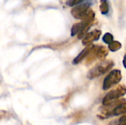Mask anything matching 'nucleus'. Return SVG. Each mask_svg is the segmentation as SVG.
<instances>
[{"label": "nucleus", "mask_w": 126, "mask_h": 125, "mask_svg": "<svg viewBox=\"0 0 126 125\" xmlns=\"http://www.w3.org/2000/svg\"><path fill=\"white\" fill-rule=\"evenodd\" d=\"M103 41L104 43H106L107 44H110L112 41H114V37H113V35L111 33L106 32L103 36Z\"/></svg>", "instance_id": "nucleus-12"}, {"label": "nucleus", "mask_w": 126, "mask_h": 125, "mask_svg": "<svg viewBox=\"0 0 126 125\" xmlns=\"http://www.w3.org/2000/svg\"><path fill=\"white\" fill-rule=\"evenodd\" d=\"M97 49H98V46L93 45V47L91 52H89V54L88 55L87 58L86 60V65H89L92 63V62H94L97 58Z\"/></svg>", "instance_id": "nucleus-8"}, {"label": "nucleus", "mask_w": 126, "mask_h": 125, "mask_svg": "<svg viewBox=\"0 0 126 125\" xmlns=\"http://www.w3.org/2000/svg\"><path fill=\"white\" fill-rule=\"evenodd\" d=\"M121 47L122 44L117 41H114L110 44H109V49L111 52H117V50L120 49Z\"/></svg>", "instance_id": "nucleus-11"}, {"label": "nucleus", "mask_w": 126, "mask_h": 125, "mask_svg": "<svg viewBox=\"0 0 126 125\" xmlns=\"http://www.w3.org/2000/svg\"><path fill=\"white\" fill-rule=\"evenodd\" d=\"M96 1V0H85L83 2L74 7L71 10V14L76 19H84L92 11L90 7Z\"/></svg>", "instance_id": "nucleus-3"}, {"label": "nucleus", "mask_w": 126, "mask_h": 125, "mask_svg": "<svg viewBox=\"0 0 126 125\" xmlns=\"http://www.w3.org/2000/svg\"><path fill=\"white\" fill-rule=\"evenodd\" d=\"M101 35V31L99 29H94L90 32H88L83 38L82 43L83 45H89L93 41H97Z\"/></svg>", "instance_id": "nucleus-6"}, {"label": "nucleus", "mask_w": 126, "mask_h": 125, "mask_svg": "<svg viewBox=\"0 0 126 125\" xmlns=\"http://www.w3.org/2000/svg\"><path fill=\"white\" fill-rule=\"evenodd\" d=\"M126 94V87L124 85H120L115 89L109 92L103 99V105L104 106L109 105L110 103L118 100L120 97Z\"/></svg>", "instance_id": "nucleus-4"}, {"label": "nucleus", "mask_w": 126, "mask_h": 125, "mask_svg": "<svg viewBox=\"0 0 126 125\" xmlns=\"http://www.w3.org/2000/svg\"><path fill=\"white\" fill-rule=\"evenodd\" d=\"M117 125H126V123H122V124H118Z\"/></svg>", "instance_id": "nucleus-16"}, {"label": "nucleus", "mask_w": 126, "mask_h": 125, "mask_svg": "<svg viewBox=\"0 0 126 125\" xmlns=\"http://www.w3.org/2000/svg\"><path fill=\"white\" fill-rule=\"evenodd\" d=\"M92 47H93V45H89V46H88L87 47H86L84 49H83V50L79 53V55L73 60L72 64L77 65V64H78L79 63H80L86 57L88 56V55H89V52H91Z\"/></svg>", "instance_id": "nucleus-7"}, {"label": "nucleus", "mask_w": 126, "mask_h": 125, "mask_svg": "<svg viewBox=\"0 0 126 125\" xmlns=\"http://www.w3.org/2000/svg\"><path fill=\"white\" fill-rule=\"evenodd\" d=\"M109 54V49L104 46H98L97 49V58L101 60H104Z\"/></svg>", "instance_id": "nucleus-9"}, {"label": "nucleus", "mask_w": 126, "mask_h": 125, "mask_svg": "<svg viewBox=\"0 0 126 125\" xmlns=\"http://www.w3.org/2000/svg\"><path fill=\"white\" fill-rule=\"evenodd\" d=\"M101 116H98L102 119L108 117L117 116L120 114L126 113V99H122L114 101L100 109Z\"/></svg>", "instance_id": "nucleus-1"}, {"label": "nucleus", "mask_w": 126, "mask_h": 125, "mask_svg": "<svg viewBox=\"0 0 126 125\" xmlns=\"http://www.w3.org/2000/svg\"><path fill=\"white\" fill-rule=\"evenodd\" d=\"M85 0H68L66 1V4L68 6H70V7H72V6H75V5H78L82 2H83Z\"/></svg>", "instance_id": "nucleus-13"}, {"label": "nucleus", "mask_w": 126, "mask_h": 125, "mask_svg": "<svg viewBox=\"0 0 126 125\" xmlns=\"http://www.w3.org/2000/svg\"><path fill=\"white\" fill-rule=\"evenodd\" d=\"M100 10L103 15H107L109 11V0H100Z\"/></svg>", "instance_id": "nucleus-10"}, {"label": "nucleus", "mask_w": 126, "mask_h": 125, "mask_svg": "<svg viewBox=\"0 0 126 125\" xmlns=\"http://www.w3.org/2000/svg\"><path fill=\"white\" fill-rule=\"evenodd\" d=\"M114 66V62L112 60H104L97 64L94 67L90 69L87 74V78L93 80L97 78L111 70Z\"/></svg>", "instance_id": "nucleus-2"}, {"label": "nucleus", "mask_w": 126, "mask_h": 125, "mask_svg": "<svg viewBox=\"0 0 126 125\" xmlns=\"http://www.w3.org/2000/svg\"><path fill=\"white\" fill-rule=\"evenodd\" d=\"M118 122H119V124L126 123V115H124V116H123L122 117H120V119H119Z\"/></svg>", "instance_id": "nucleus-14"}, {"label": "nucleus", "mask_w": 126, "mask_h": 125, "mask_svg": "<svg viewBox=\"0 0 126 125\" xmlns=\"http://www.w3.org/2000/svg\"><path fill=\"white\" fill-rule=\"evenodd\" d=\"M122 80V74L121 71L118 69H114L105 77L103 83V89L104 91H107L112 88L114 85L119 83Z\"/></svg>", "instance_id": "nucleus-5"}, {"label": "nucleus", "mask_w": 126, "mask_h": 125, "mask_svg": "<svg viewBox=\"0 0 126 125\" xmlns=\"http://www.w3.org/2000/svg\"><path fill=\"white\" fill-rule=\"evenodd\" d=\"M123 66H124V67L126 69V55L124 56V58H123Z\"/></svg>", "instance_id": "nucleus-15"}]
</instances>
